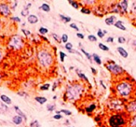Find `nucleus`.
<instances>
[{
	"label": "nucleus",
	"instance_id": "nucleus-1",
	"mask_svg": "<svg viewBox=\"0 0 136 127\" xmlns=\"http://www.w3.org/2000/svg\"><path fill=\"white\" fill-rule=\"evenodd\" d=\"M132 82H134V81L130 77V78L122 80L116 84V93L119 98L124 100L132 96L135 91V85Z\"/></svg>",
	"mask_w": 136,
	"mask_h": 127
},
{
	"label": "nucleus",
	"instance_id": "nucleus-2",
	"mask_svg": "<svg viewBox=\"0 0 136 127\" xmlns=\"http://www.w3.org/2000/svg\"><path fill=\"white\" fill-rule=\"evenodd\" d=\"M128 123L127 116L122 112H116L108 119V125L110 127H125Z\"/></svg>",
	"mask_w": 136,
	"mask_h": 127
},
{
	"label": "nucleus",
	"instance_id": "nucleus-3",
	"mask_svg": "<svg viewBox=\"0 0 136 127\" xmlns=\"http://www.w3.org/2000/svg\"><path fill=\"white\" fill-rule=\"evenodd\" d=\"M83 93V86L82 84H72L68 86L66 90V96L70 101H76L80 98L81 94Z\"/></svg>",
	"mask_w": 136,
	"mask_h": 127
},
{
	"label": "nucleus",
	"instance_id": "nucleus-4",
	"mask_svg": "<svg viewBox=\"0 0 136 127\" xmlns=\"http://www.w3.org/2000/svg\"><path fill=\"white\" fill-rule=\"evenodd\" d=\"M37 59H38L40 66L42 67H45V68L49 67L52 65V63H53V59H52L51 54L48 51H46V50H41V51H38Z\"/></svg>",
	"mask_w": 136,
	"mask_h": 127
},
{
	"label": "nucleus",
	"instance_id": "nucleus-5",
	"mask_svg": "<svg viewBox=\"0 0 136 127\" xmlns=\"http://www.w3.org/2000/svg\"><path fill=\"white\" fill-rule=\"evenodd\" d=\"M108 108L110 110L115 111V112H122L123 110L126 109V105H125L124 100L121 98H112L108 103Z\"/></svg>",
	"mask_w": 136,
	"mask_h": 127
},
{
	"label": "nucleus",
	"instance_id": "nucleus-6",
	"mask_svg": "<svg viewBox=\"0 0 136 127\" xmlns=\"http://www.w3.org/2000/svg\"><path fill=\"white\" fill-rule=\"evenodd\" d=\"M105 67L107 68V70L111 72L113 75L115 76H119V75H122V74L125 73L124 69L122 68L121 66L117 65L114 61H110L105 65Z\"/></svg>",
	"mask_w": 136,
	"mask_h": 127
},
{
	"label": "nucleus",
	"instance_id": "nucleus-7",
	"mask_svg": "<svg viewBox=\"0 0 136 127\" xmlns=\"http://www.w3.org/2000/svg\"><path fill=\"white\" fill-rule=\"evenodd\" d=\"M8 46H10L11 49H14V50L22 49V46H23L22 38L20 37V36H18V35H15V36H13V37L10 39Z\"/></svg>",
	"mask_w": 136,
	"mask_h": 127
},
{
	"label": "nucleus",
	"instance_id": "nucleus-8",
	"mask_svg": "<svg viewBox=\"0 0 136 127\" xmlns=\"http://www.w3.org/2000/svg\"><path fill=\"white\" fill-rule=\"evenodd\" d=\"M126 111L128 114H136V98L130 101L126 105Z\"/></svg>",
	"mask_w": 136,
	"mask_h": 127
},
{
	"label": "nucleus",
	"instance_id": "nucleus-9",
	"mask_svg": "<svg viewBox=\"0 0 136 127\" xmlns=\"http://www.w3.org/2000/svg\"><path fill=\"white\" fill-rule=\"evenodd\" d=\"M0 13L4 16H8L10 14V7L7 4H0Z\"/></svg>",
	"mask_w": 136,
	"mask_h": 127
},
{
	"label": "nucleus",
	"instance_id": "nucleus-10",
	"mask_svg": "<svg viewBox=\"0 0 136 127\" xmlns=\"http://www.w3.org/2000/svg\"><path fill=\"white\" fill-rule=\"evenodd\" d=\"M128 6H129V2L127 0H122L118 3L119 10L122 13H127L128 12Z\"/></svg>",
	"mask_w": 136,
	"mask_h": 127
},
{
	"label": "nucleus",
	"instance_id": "nucleus-11",
	"mask_svg": "<svg viewBox=\"0 0 136 127\" xmlns=\"http://www.w3.org/2000/svg\"><path fill=\"white\" fill-rule=\"evenodd\" d=\"M27 21L29 22V23H32V25H35L38 22V17L37 15H34V14H30L27 18Z\"/></svg>",
	"mask_w": 136,
	"mask_h": 127
},
{
	"label": "nucleus",
	"instance_id": "nucleus-12",
	"mask_svg": "<svg viewBox=\"0 0 136 127\" xmlns=\"http://www.w3.org/2000/svg\"><path fill=\"white\" fill-rule=\"evenodd\" d=\"M117 52H118V53L120 54L123 58H128L129 53H128V51L124 49V48H122V47H117Z\"/></svg>",
	"mask_w": 136,
	"mask_h": 127
},
{
	"label": "nucleus",
	"instance_id": "nucleus-13",
	"mask_svg": "<svg viewBox=\"0 0 136 127\" xmlns=\"http://www.w3.org/2000/svg\"><path fill=\"white\" fill-rule=\"evenodd\" d=\"M105 22L107 25H115V22H117V18H116V16H110V17L105 19Z\"/></svg>",
	"mask_w": 136,
	"mask_h": 127
},
{
	"label": "nucleus",
	"instance_id": "nucleus-14",
	"mask_svg": "<svg viewBox=\"0 0 136 127\" xmlns=\"http://www.w3.org/2000/svg\"><path fill=\"white\" fill-rule=\"evenodd\" d=\"M114 25L116 28H117V29H120V30H122V31H126V27H125V25H124L122 21H117V22H115Z\"/></svg>",
	"mask_w": 136,
	"mask_h": 127
},
{
	"label": "nucleus",
	"instance_id": "nucleus-15",
	"mask_svg": "<svg viewBox=\"0 0 136 127\" xmlns=\"http://www.w3.org/2000/svg\"><path fill=\"white\" fill-rule=\"evenodd\" d=\"M0 99H1L2 102L4 103V104H6V105H10V104L12 103L11 99H10L8 96H7V95H5V94L1 95V96H0Z\"/></svg>",
	"mask_w": 136,
	"mask_h": 127
},
{
	"label": "nucleus",
	"instance_id": "nucleus-16",
	"mask_svg": "<svg viewBox=\"0 0 136 127\" xmlns=\"http://www.w3.org/2000/svg\"><path fill=\"white\" fill-rule=\"evenodd\" d=\"M12 122H14L16 125H19V124H21L22 122H23V119H22L21 116L17 115V116H14V117L12 118Z\"/></svg>",
	"mask_w": 136,
	"mask_h": 127
},
{
	"label": "nucleus",
	"instance_id": "nucleus-17",
	"mask_svg": "<svg viewBox=\"0 0 136 127\" xmlns=\"http://www.w3.org/2000/svg\"><path fill=\"white\" fill-rule=\"evenodd\" d=\"M14 109L17 111V113L19 114V116H21V117L23 119V120H25L26 121L27 120V118H26V116H25V114L23 112H22V110H20V108H19V107H17V106H14Z\"/></svg>",
	"mask_w": 136,
	"mask_h": 127
},
{
	"label": "nucleus",
	"instance_id": "nucleus-18",
	"mask_svg": "<svg viewBox=\"0 0 136 127\" xmlns=\"http://www.w3.org/2000/svg\"><path fill=\"white\" fill-rule=\"evenodd\" d=\"M40 9H41L43 11H45V12H49V10H50V7H49L47 3H43L41 5V7H40Z\"/></svg>",
	"mask_w": 136,
	"mask_h": 127
},
{
	"label": "nucleus",
	"instance_id": "nucleus-19",
	"mask_svg": "<svg viewBox=\"0 0 136 127\" xmlns=\"http://www.w3.org/2000/svg\"><path fill=\"white\" fill-rule=\"evenodd\" d=\"M92 60L96 64H98V65H101V64H102V60H101V58H100V57L98 56L96 53H93L92 54Z\"/></svg>",
	"mask_w": 136,
	"mask_h": 127
},
{
	"label": "nucleus",
	"instance_id": "nucleus-20",
	"mask_svg": "<svg viewBox=\"0 0 136 127\" xmlns=\"http://www.w3.org/2000/svg\"><path fill=\"white\" fill-rule=\"evenodd\" d=\"M36 101L39 104H44V103L47 102V98L43 97V96H37L36 97Z\"/></svg>",
	"mask_w": 136,
	"mask_h": 127
},
{
	"label": "nucleus",
	"instance_id": "nucleus-21",
	"mask_svg": "<svg viewBox=\"0 0 136 127\" xmlns=\"http://www.w3.org/2000/svg\"><path fill=\"white\" fill-rule=\"evenodd\" d=\"M130 122V125H131V127H136V114H134L132 117H131V119L129 121Z\"/></svg>",
	"mask_w": 136,
	"mask_h": 127
},
{
	"label": "nucleus",
	"instance_id": "nucleus-22",
	"mask_svg": "<svg viewBox=\"0 0 136 127\" xmlns=\"http://www.w3.org/2000/svg\"><path fill=\"white\" fill-rule=\"evenodd\" d=\"M95 108H96V105H95V104H91V105H90L89 107L86 108V110H87L88 113H90V112H92Z\"/></svg>",
	"mask_w": 136,
	"mask_h": 127
},
{
	"label": "nucleus",
	"instance_id": "nucleus-23",
	"mask_svg": "<svg viewBox=\"0 0 136 127\" xmlns=\"http://www.w3.org/2000/svg\"><path fill=\"white\" fill-rule=\"evenodd\" d=\"M76 73H78V76H79V78H82V80H84V81H85L89 82V78H88L87 77H86L85 75H84V74H83V73H81L80 71H79V70H76Z\"/></svg>",
	"mask_w": 136,
	"mask_h": 127
},
{
	"label": "nucleus",
	"instance_id": "nucleus-24",
	"mask_svg": "<svg viewBox=\"0 0 136 127\" xmlns=\"http://www.w3.org/2000/svg\"><path fill=\"white\" fill-rule=\"evenodd\" d=\"M60 18H61L64 22H69L71 21V18L69 17V16H64V15L60 14Z\"/></svg>",
	"mask_w": 136,
	"mask_h": 127
},
{
	"label": "nucleus",
	"instance_id": "nucleus-25",
	"mask_svg": "<svg viewBox=\"0 0 136 127\" xmlns=\"http://www.w3.org/2000/svg\"><path fill=\"white\" fill-rule=\"evenodd\" d=\"M81 51H82L83 53L85 54V55H86V57H87V58L89 59V60H90V62H92V55H90V53H88L87 51H84V50H83V49H81Z\"/></svg>",
	"mask_w": 136,
	"mask_h": 127
},
{
	"label": "nucleus",
	"instance_id": "nucleus-26",
	"mask_svg": "<svg viewBox=\"0 0 136 127\" xmlns=\"http://www.w3.org/2000/svg\"><path fill=\"white\" fill-rule=\"evenodd\" d=\"M99 48L102 50V51H109V48H108L107 46H105V44H103V43H99Z\"/></svg>",
	"mask_w": 136,
	"mask_h": 127
},
{
	"label": "nucleus",
	"instance_id": "nucleus-27",
	"mask_svg": "<svg viewBox=\"0 0 136 127\" xmlns=\"http://www.w3.org/2000/svg\"><path fill=\"white\" fill-rule=\"evenodd\" d=\"M80 11L84 14H90V12H91L90 9H88V7H81Z\"/></svg>",
	"mask_w": 136,
	"mask_h": 127
},
{
	"label": "nucleus",
	"instance_id": "nucleus-28",
	"mask_svg": "<svg viewBox=\"0 0 136 127\" xmlns=\"http://www.w3.org/2000/svg\"><path fill=\"white\" fill-rule=\"evenodd\" d=\"M38 31H39V33H40L41 35H46V34H48L49 30L47 29V28H45V27H40Z\"/></svg>",
	"mask_w": 136,
	"mask_h": 127
},
{
	"label": "nucleus",
	"instance_id": "nucleus-29",
	"mask_svg": "<svg viewBox=\"0 0 136 127\" xmlns=\"http://www.w3.org/2000/svg\"><path fill=\"white\" fill-rule=\"evenodd\" d=\"M67 51H73V44L72 43H70V42H67L65 44V47H64Z\"/></svg>",
	"mask_w": 136,
	"mask_h": 127
},
{
	"label": "nucleus",
	"instance_id": "nucleus-30",
	"mask_svg": "<svg viewBox=\"0 0 136 127\" xmlns=\"http://www.w3.org/2000/svg\"><path fill=\"white\" fill-rule=\"evenodd\" d=\"M30 127H41L39 124L38 121H33V122L30 123Z\"/></svg>",
	"mask_w": 136,
	"mask_h": 127
},
{
	"label": "nucleus",
	"instance_id": "nucleus-31",
	"mask_svg": "<svg viewBox=\"0 0 136 127\" xmlns=\"http://www.w3.org/2000/svg\"><path fill=\"white\" fill-rule=\"evenodd\" d=\"M61 39H62V42H63V43H65L66 44L68 42V36L66 34H63V36H62Z\"/></svg>",
	"mask_w": 136,
	"mask_h": 127
},
{
	"label": "nucleus",
	"instance_id": "nucleus-32",
	"mask_svg": "<svg viewBox=\"0 0 136 127\" xmlns=\"http://www.w3.org/2000/svg\"><path fill=\"white\" fill-rule=\"evenodd\" d=\"M22 16H24V17H28L29 16V10H27V9H24L23 10H22Z\"/></svg>",
	"mask_w": 136,
	"mask_h": 127
},
{
	"label": "nucleus",
	"instance_id": "nucleus-33",
	"mask_svg": "<svg viewBox=\"0 0 136 127\" xmlns=\"http://www.w3.org/2000/svg\"><path fill=\"white\" fill-rule=\"evenodd\" d=\"M88 39H89L90 41H91V42L97 41V37H95V36H93V35H90V36L88 37Z\"/></svg>",
	"mask_w": 136,
	"mask_h": 127
},
{
	"label": "nucleus",
	"instance_id": "nucleus-34",
	"mask_svg": "<svg viewBox=\"0 0 136 127\" xmlns=\"http://www.w3.org/2000/svg\"><path fill=\"white\" fill-rule=\"evenodd\" d=\"M117 41H118V43H120V44H124V43H126V38L124 37H118Z\"/></svg>",
	"mask_w": 136,
	"mask_h": 127
},
{
	"label": "nucleus",
	"instance_id": "nucleus-35",
	"mask_svg": "<svg viewBox=\"0 0 136 127\" xmlns=\"http://www.w3.org/2000/svg\"><path fill=\"white\" fill-rule=\"evenodd\" d=\"M97 36L100 37V38H104V37H105V34H104V32H103L101 29H98V31H97Z\"/></svg>",
	"mask_w": 136,
	"mask_h": 127
},
{
	"label": "nucleus",
	"instance_id": "nucleus-36",
	"mask_svg": "<svg viewBox=\"0 0 136 127\" xmlns=\"http://www.w3.org/2000/svg\"><path fill=\"white\" fill-rule=\"evenodd\" d=\"M59 54H60L61 62H63V61H64V58H65V56H66V54L64 53V52H63V51H60V52H59Z\"/></svg>",
	"mask_w": 136,
	"mask_h": 127
},
{
	"label": "nucleus",
	"instance_id": "nucleus-37",
	"mask_svg": "<svg viewBox=\"0 0 136 127\" xmlns=\"http://www.w3.org/2000/svg\"><path fill=\"white\" fill-rule=\"evenodd\" d=\"M131 11H132V13L136 14V1H134L131 5Z\"/></svg>",
	"mask_w": 136,
	"mask_h": 127
},
{
	"label": "nucleus",
	"instance_id": "nucleus-38",
	"mask_svg": "<svg viewBox=\"0 0 136 127\" xmlns=\"http://www.w3.org/2000/svg\"><path fill=\"white\" fill-rule=\"evenodd\" d=\"M69 3L71 4L72 7H74L75 9H78V2H75V1H69Z\"/></svg>",
	"mask_w": 136,
	"mask_h": 127
},
{
	"label": "nucleus",
	"instance_id": "nucleus-39",
	"mask_svg": "<svg viewBox=\"0 0 136 127\" xmlns=\"http://www.w3.org/2000/svg\"><path fill=\"white\" fill-rule=\"evenodd\" d=\"M62 113H64L65 115H67V116H70L71 114H72V112H71L70 110H67V109H62V110H60Z\"/></svg>",
	"mask_w": 136,
	"mask_h": 127
},
{
	"label": "nucleus",
	"instance_id": "nucleus-40",
	"mask_svg": "<svg viewBox=\"0 0 136 127\" xmlns=\"http://www.w3.org/2000/svg\"><path fill=\"white\" fill-rule=\"evenodd\" d=\"M51 36H52V37L53 38H55L56 41H58V42H62V39L59 37V36H57L56 34H51Z\"/></svg>",
	"mask_w": 136,
	"mask_h": 127
},
{
	"label": "nucleus",
	"instance_id": "nucleus-41",
	"mask_svg": "<svg viewBox=\"0 0 136 127\" xmlns=\"http://www.w3.org/2000/svg\"><path fill=\"white\" fill-rule=\"evenodd\" d=\"M40 89H41V90H45V91L49 90V84H44V85H42L41 87H40Z\"/></svg>",
	"mask_w": 136,
	"mask_h": 127
},
{
	"label": "nucleus",
	"instance_id": "nucleus-42",
	"mask_svg": "<svg viewBox=\"0 0 136 127\" xmlns=\"http://www.w3.org/2000/svg\"><path fill=\"white\" fill-rule=\"evenodd\" d=\"M70 27H71V28H73V29H75V31H79L78 27L76 26V25H75V23H71V25H70Z\"/></svg>",
	"mask_w": 136,
	"mask_h": 127
},
{
	"label": "nucleus",
	"instance_id": "nucleus-43",
	"mask_svg": "<svg viewBox=\"0 0 136 127\" xmlns=\"http://www.w3.org/2000/svg\"><path fill=\"white\" fill-rule=\"evenodd\" d=\"M53 119L54 120H61L62 119V115L61 114H56L53 116Z\"/></svg>",
	"mask_w": 136,
	"mask_h": 127
},
{
	"label": "nucleus",
	"instance_id": "nucleus-44",
	"mask_svg": "<svg viewBox=\"0 0 136 127\" xmlns=\"http://www.w3.org/2000/svg\"><path fill=\"white\" fill-rule=\"evenodd\" d=\"M54 108H55V107H54V105H49L48 107H47V108H48V110H49V111H53Z\"/></svg>",
	"mask_w": 136,
	"mask_h": 127
},
{
	"label": "nucleus",
	"instance_id": "nucleus-45",
	"mask_svg": "<svg viewBox=\"0 0 136 127\" xmlns=\"http://www.w3.org/2000/svg\"><path fill=\"white\" fill-rule=\"evenodd\" d=\"M11 20H12L13 22H21V19H20L19 17H12V18H11Z\"/></svg>",
	"mask_w": 136,
	"mask_h": 127
},
{
	"label": "nucleus",
	"instance_id": "nucleus-46",
	"mask_svg": "<svg viewBox=\"0 0 136 127\" xmlns=\"http://www.w3.org/2000/svg\"><path fill=\"white\" fill-rule=\"evenodd\" d=\"M114 41V38L112 37H107V39H106V42H109V43H112V42Z\"/></svg>",
	"mask_w": 136,
	"mask_h": 127
},
{
	"label": "nucleus",
	"instance_id": "nucleus-47",
	"mask_svg": "<svg viewBox=\"0 0 136 127\" xmlns=\"http://www.w3.org/2000/svg\"><path fill=\"white\" fill-rule=\"evenodd\" d=\"M0 107H1V108L4 110H7V105H3V104H0Z\"/></svg>",
	"mask_w": 136,
	"mask_h": 127
},
{
	"label": "nucleus",
	"instance_id": "nucleus-48",
	"mask_svg": "<svg viewBox=\"0 0 136 127\" xmlns=\"http://www.w3.org/2000/svg\"><path fill=\"white\" fill-rule=\"evenodd\" d=\"M76 36H78V37H79V38H81V39L84 38V35L81 34V33H78V34H76Z\"/></svg>",
	"mask_w": 136,
	"mask_h": 127
},
{
	"label": "nucleus",
	"instance_id": "nucleus-49",
	"mask_svg": "<svg viewBox=\"0 0 136 127\" xmlns=\"http://www.w3.org/2000/svg\"><path fill=\"white\" fill-rule=\"evenodd\" d=\"M22 31L23 32V33H24V34L26 35V36H29V35H30V33H31V32H30V31H28V30H24V29H22Z\"/></svg>",
	"mask_w": 136,
	"mask_h": 127
},
{
	"label": "nucleus",
	"instance_id": "nucleus-50",
	"mask_svg": "<svg viewBox=\"0 0 136 127\" xmlns=\"http://www.w3.org/2000/svg\"><path fill=\"white\" fill-rule=\"evenodd\" d=\"M84 2H85V4H88V5H89V4L91 5V4H94L95 1H84Z\"/></svg>",
	"mask_w": 136,
	"mask_h": 127
},
{
	"label": "nucleus",
	"instance_id": "nucleus-51",
	"mask_svg": "<svg viewBox=\"0 0 136 127\" xmlns=\"http://www.w3.org/2000/svg\"><path fill=\"white\" fill-rule=\"evenodd\" d=\"M100 83L102 84L103 88H104V89H106V87H105V84H104V82H103V81H100Z\"/></svg>",
	"mask_w": 136,
	"mask_h": 127
},
{
	"label": "nucleus",
	"instance_id": "nucleus-52",
	"mask_svg": "<svg viewBox=\"0 0 136 127\" xmlns=\"http://www.w3.org/2000/svg\"><path fill=\"white\" fill-rule=\"evenodd\" d=\"M90 69H91V71H92V73H93V74H96V73H97V72H96V69H95V68L91 67V68H90Z\"/></svg>",
	"mask_w": 136,
	"mask_h": 127
},
{
	"label": "nucleus",
	"instance_id": "nucleus-53",
	"mask_svg": "<svg viewBox=\"0 0 136 127\" xmlns=\"http://www.w3.org/2000/svg\"><path fill=\"white\" fill-rule=\"evenodd\" d=\"M132 46L136 47V39H134L133 41H132Z\"/></svg>",
	"mask_w": 136,
	"mask_h": 127
},
{
	"label": "nucleus",
	"instance_id": "nucleus-54",
	"mask_svg": "<svg viewBox=\"0 0 136 127\" xmlns=\"http://www.w3.org/2000/svg\"><path fill=\"white\" fill-rule=\"evenodd\" d=\"M2 56H3V55H2V51H0V61H1V59H2Z\"/></svg>",
	"mask_w": 136,
	"mask_h": 127
},
{
	"label": "nucleus",
	"instance_id": "nucleus-55",
	"mask_svg": "<svg viewBox=\"0 0 136 127\" xmlns=\"http://www.w3.org/2000/svg\"><path fill=\"white\" fill-rule=\"evenodd\" d=\"M31 6H32V4H31V3H29V4H27V5H26V7H30Z\"/></svg>",
	"mask_w": 136,
	"mask_h": 127
},
{
	"label": "nucleus",
	"instance_id": "nucleus-56",
	"mask_svg": "<svg viewBox=\"0 0 136 127\" xmlns=\"http://www.w3.org/2000/svg\"><path fill=\"white\" fill-rule=\"evenodd\" d=\"M0 29H1V22H0Z\"/></svg>",
	"mask_w": 136,
	"mask_h": 127
},
{
	"label": "nucleus",
	"instance_id": "nucleus-57",
	"mask_svg": "<svg viewBox=\"0 0 136 127\" xmlns=\"http://www.w3.org/2000/svg\"><path fill=\"white\" fill-rule=\"evenodd\" d=\"M0 80H1V75H0Z\"/></svg>",
	"mask_w": 136,
	"mask_h": 127
},
{
	"label": "nucleus",
	"instance_id": "nucleus-58",
	"mask_svg": "<svg viewBox=\"0 0 136 127\" xmlns=\"http://www.w3.org/2000/svg\"><path fill=\"white\" fill-rule=\"evenodd\" d=\"M69 127H73V126H69Z\"/></svg>",
	"mask_w": 136,
	"mask_h": 127
}]
</instances>
